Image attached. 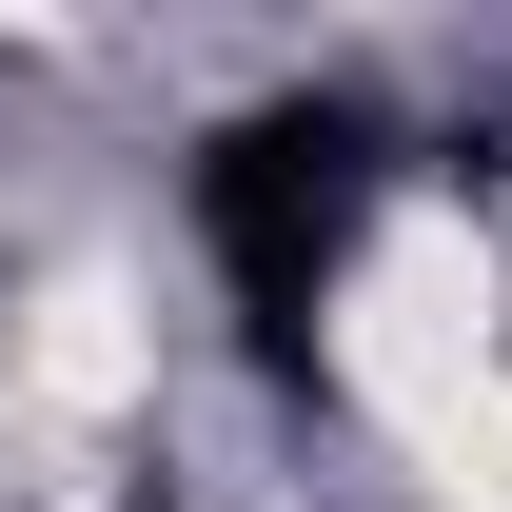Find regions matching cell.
<instances>
[{
	"label": "cell",
	"instance_id": "1",
	"mask_svg": "<svg viewBox=\"0 0 512 512\" xmlns=\"http://www.w3.org/2000/svg\"><path fill=\"white\" fill-rule=\"evenodd\" d=\"M375 99H256L217 158H197V237L237 276V316L276 375H316V296L355 276V217H375Z\"/></svg>",
	"mask_w": 512,
	"mask_h": 512
}]
</instances>
